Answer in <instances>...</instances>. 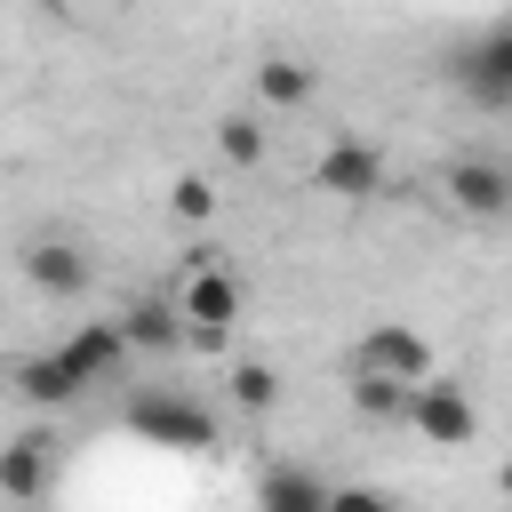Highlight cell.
Segmentation results:
<instances>
[{
    "instance_id": "4fadbf2b",
    "label": "cell",
    "mask_w": 512,
    "mask_h": 512,
    "mask_svg": "<svg viewBox=\"0 0 512 512\" xmlns=\"http://www.w3.org/2000/svg\"><path fill=\"white\" fill-rule=\"evenodd\" d=\"M120 328H128V352H176V344H184V312H176V296H144Z\"/></svg>"
},
{
    "instance_id": "d6986e66",
    "label": "cell",
    "mask_w": 512,
    "mask_h": 512,
    "mask_svg": "<svg viewBox=\"0 0 512 512\" xmlns=\"http://www.w3.org/2000/svg\"><path fill=\"white\" fill-rule=\"evenodd\" d=\"M504 496H512V464H504Z\"/></svg>"
},
{
    "instance_id": "8fae6325",
    "label": "cell",
    "mask_w": 512,
    "mask_h": 512,
    "mask_svg": "<svg viewBox=\"0 0 512 512\" xmlns=\"http://www.w3.org/2000/svg\"><path fill=\"white\" fill-rule=\"evenodd\" d=\"M328 496H336V480H320V472H304V464L256 472V504H264V512H320Z\"/></svg>"
},
{
    "instance_id": "6da1fadb",
    "label": "cell",
    "mask_w": 512,
    "mask_h": 512,
    "mask_svg": "<svg viewBox=\"0 0 512 512\" xmlns=\"http://www.w3.org/2000/svg\"><path fill=\"white\" fill-rule=\"evenodd\" d=\"M128 432L152 440V448H224L216 408L192 400V392H168V384H144V392L128 400Z\"/></svg>"
},
{
    "instance_id": "8992f818",
    "label": "cell",
    "mask_w": 512,
    "mask_h": 512,
    "mask_svg": "<svg viewBox=\"0 0 512 512\" xmlns=\"http://www.w3.org/2000/svg\"><path fill=\"white\" fill-rule=\"evenodd\" d=\"M448 208L464 216H512V192H504V160H448Z\"/></svg>"
},
{
    "instance_id": "e0dca14e",
    "label": "cell",
    "mask_w": 512,
    "mask_h": 512,
    "mask_svg": "<svg viewBox=\"0 0 512 512\" xmlns=\"http://www.w3.org/2000/svg\"><path fill=\"white\" fill-rule=\"evenodd\" d=\"M232 400H240V408H272V400H280V376H272L264 360H248V368H232Z\"/></svg>"
},
{
    "instance_id": "52a82bcc",
    "label": "cell",
    "mask_w": 512,
    "mask_h": 512,
    "mask_svg": "<svg viewBox=\"0 0 512 512\" xmlns=\"http://www.w3.org/2000/svg\"><path fill=\"white\" fill-rule=\"evenodd\" d=\"M24 280H32L40 296H80V288H88V248L48 232V240H32V248H24Z\"/></svg>"
},
{
    "instance_id": "277c9868",
    "label": "cell",
    "mask_w": 512,
    "mask_h": 512,
    "mask_svg": "<svg viewBox=\"0 0 512 512\" xmlns=\"http://www.w3.org/2000/svg\"><path fill=\"white\" fill-rule=\"evenodd\" d=\"M312 184L328 192V200H384L392 192V160L376 152V144H360V136H336V144H320V160H312Z\"/></svg>"
},
{
    "instance_id": "30bf717a",
    "label": "cell",
    "mask_w": 512,
    "mask_h": 512,
    "mask_svg": "<svg viewBox=\"0 0 512 512\" xmlns=\"http://www.w3.org/2000/svg\"><path fill=\"white\" fill-rule=\"evenodd\" d=\"M320 96V64H304V56H264L256 64V104L264 112H304Z\"/></svg>"
},
{
    "instance_id": "5bb4252c",
    "label": "cell",
    "mask_w": 512,
    "mask_h": 512,
    "mask_svg": "<svg viewBox=\"0 0 512 512\" xmlns=\"http://www.w3.org/2000/svg\"><path fill=\"white\" fill-rule=\"evenodd\" d=\"M408 392L416 384H400V376H384V368H352V408L368 416V424H408Z\"/></svg>"
},
{
    "instance_id": "9a60e30c",
    "label": "cell",
    "mask_w": 512,
    "mask_h": 512,
    "mask_svg": "<svg viewBox=\"0 0 512 512\" xmlns=\"http://www.w3.org/2000/svg\"><path fill=\"white\" fill-rule=\"evenodd\" d=\"M16 392H24L32 408H72V400H80V384H72V368L56 360V344H48V352H32V360L16 368Z\"/></svg>"
},
{
    "instance_id": "5b68a950",
    "label": "cell",
    "mask_w": 512,
    "mask_h": 512,
    "mask_svg": "<svg viewBox=\"0 0 512 512\" xmlns=\"http://www.w3.org/2000/svg\"><path fill=\"white\" fill-rule=\"evenodd\" d=\"M56 360L72 368V384H80V392H96V384H112L136 352H128V328H120V320H80V328L56 344Z\"/></svg>"
},
{
    "instance_id": "ac0fdd59",
    "label": "cell",
    "mask_w": 512,
    "mask_h": 512,
    "mask_svg": "<svg viewBox=\"0 0 512 512\" xmlns=\"http://www.w3.org/2000/svg\"><path fill=\"white\" fill-rule=\"evenodd\" d=\"M168 208H176L184 224H208V216H216V192H208L200 176H176V192H168Z\"/></svg>"
},
{
    "instance_id": "2e32d148",
    "label": "cell",
    "mask_w": 512,
    "mask_h": 512,
    "mask_svg": "<svg viewBox=\"0 0 512 512\" xmlns=\"http://www.w3.org/2000/svg\"><path fill=\"white\" fill-rule=\"evenodd\" d=\"M264 144H272V136H264V120H256V112H224V120H216V152H224L232 168H256V160H264Z\"/></svg>"
},
{
    "instance_id": "3957f363",
    "label": "cell",
    "mask_w": 512,
    "mask_h": 512,
    "mask_svg": "<svg viewBox=\"0 0 512 512\" xmlns=\"http://www.w3.org/2000/svg\"><path fill=\"white\" fill-rule=\"evenodd\" d=\"M408 432H416L424 448H472V440H480V408H472L464 384L424 376V384L408 392Z\"/></svg>"
},
{
    "instance_id": "ffe728a7",
    "label": "cell",
    "mask_w": 512,
    "mask_h": 512,
    "mask_svg": "<svg viewBox=\"0 0 512 512\" xmlns=\"http://www.w3.org/2000/svg\"><path fill=\"white\" fill-rule=\"evenodd\" d=\"M504 192H512V160H504Z\"/></svg>"
},
{
    "instance_id": "7c38bea8",
    "label": "cell",
    "mask_w": 512,
    "mask_h": 512,
    "mask_svg": "<svg viewBox=\"0 0 512 512\" xmlns=\"http://www.w3.org/2000/svg\"><path fill=\"white\" fill-rule=\"evenodd\" d=\"M48 464H56V440L48 432H24L0 448V496H48Z\"/></svg>"
},
{
    "instance_id": "7a4b0ae2",
    "label": "cell",
    "mask_w": 512,
    "mask_h": 512,
    "mask_svg": "<svg viewBox=\"0 0 512 512\" xmlns=\"http://www.w3.org/2000/svg\"><path fill=\"white\" fill-rule=\"evenodd\" d=\"M240 304H248V296H240V280H232L224 264H208V256H200V264L184 272V288H176L184 344H224V336L240 328Z\"/></svg>"
},
{
    "instance_id": "9c48e42d",
    "label": "cell",
    "mask_w": 512,
    "mask_h": 512,
    "mask_svg": "<svg viewBox=\"0 0 512 512\" xmlns=\"http://www.w3.org/2000/svg\"><path fill=\"white\" fill-rule=\"evenodd\" d=\"M456 80H464L480 104H512V24L488 32L480 48H464V56H456Z\"/></svg>"
},
{
    "instance_id": "ba28073f",
    "label": "cell",
    "mask_w": 512,
    "mask_h": 512,
    "mask_svg": "<svg viewBox=\"0 0 512 512\" xmlns=\"http://www.w3.org/2000/svg\"><path fill=\"white\" fill-rule=\"evenodd\" d=\"M360 360H368V368H384V376H400V384H424V376H432V344H424L408 320H384V328H368Z\"/></svg>"
}]
</instances>
